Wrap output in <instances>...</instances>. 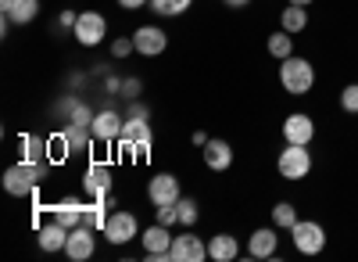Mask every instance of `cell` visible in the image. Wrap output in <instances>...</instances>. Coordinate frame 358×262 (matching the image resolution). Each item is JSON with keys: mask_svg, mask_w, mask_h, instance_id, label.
Instances as JSON below:
<instances>
[{"mask_svg": "<svg viewBox=\"0 0 358 262\" xmlns=\"http://www.w3.org/2000/svg\"><path fill=\"white\" fill-rule=\"evenodd\" d=\"M122 126H126L122 115H118L115 108H104V111L94 115V123H90V133H94V140H101V144H111V140L122 137Z\"/></svg>", "mask_w": 358, "mask_h": 262, "instance_id": "cell-7", "label": "cell"}, {"mask_svg": "<svg viewBox=\"0 0 358 262\" xmlns=\"http://www.w3.org/2000/svg\"><path fill=\"white\" fill-rule=\"evenodd\" d=\"M133 43H136V54H143V57H158V54H165L169 36H165V29H158V25H140V29H136V36H133Z\"/></svg>", "mask_w": 358, "mask_h": 262, "instance_id": "cell-12", "label": "cell"}, {"mask_svg": "<svg viewBox=\"0 0 358 262\" xmlns=\"http://www.w3.org/2000/svg\"><path fill=\"white\" fill-rule=\"evenodd\" d=\"M280 86L287 94H294V97L308 94L315 86V69H312L308 57H294V54L283 57V62H280Z\"/></svg>", "mask_w": 358, "mask_h": 262, "instance_id": "cell-2", "label": "cell"}, {"mask_svg": "<svg viewBox=\"0 0 358 262\" xmlns=\"http://www.w3.org/2000/svg\"><path fill=\"white\" fill-rule=\"evenodd\" d=\"M169 258H172V262H201V258H208V241H201L197 234L172 237Z\"/></svg>", "mask_w": 358, "mask_h": 262, "instance_id": "cell-11", "label": "cell"}, {"mask_svg": "<svg viewBox=\"0 0 358 262\" xmlns=\"http://www.w3.org/2000/svg\"><path fill=\"white\" fill-rule=\"evenodd\" d=\"M236 255H241V241H236L233 234H215L212 241H208V258L212 262H233Z\"/></svg>", "mask_w": 358, "mask_h": 262, "instance_id": "cell-18", "label": "cell"}, {"mask_svg": "<svg viewBox=\"0 0 358 262\" xmlns=\"http://www.w3.org/2000/svg\"><path fill=\"white\" fill-rule=\"evenodd\" d=\"M176 216H179V223H183V226H194L197 223V201L194 198H179L176 201Z\"/></svg>", "mask_w": 358, "mask_h": 262, "instance_id": "cell-27", "label": "cell"}, {"mask_svg": "<svg viewBox=\"0 0 358 262\" xmlns=\"http://www.w3.org/2000/svg\"><path fill=\"white\" fill-rule=\"evenodd\" d=\"M287 4H297V8H308L312 0H287Z\"/></svg>", "mask_w": 358, "mask_h": 262, "instance_id": "cell-37", "label": "cell"}, {"mask_svg": "<svg viewBox=\"0 0 358 262\" xmlns=\"http://www.w3.org/2000/svg\"><path fill=\"white\" fill-rule=\"evenodd\" d=\"M268 54H273V57H280V62L294 54V40H290V33H287V29H283V33H273V36H268Z\"/></svg>", "mask_w": 358, "mask_h": 262, "instance_id": "cell-25", "label": "cell"}, {"mask_svg": "<svg viewBox=\"0 0 358 262\" xmlns=\"http://www.w3.org/2000/svg\"><path fill=\"white\" fill-rule=\"evenodd\" d=\"M126 11H136V8H143V4H151V0H118Z\"/></svg>", "mask_w": 358, "mask_h": 262, "instance_id": "cell-34", "label": "cell"}, {"mask_svg": "<svg viewBox=\"0 0 358 262\" xmlns=\"http://www.w3.org/2000/svg\"><path fill=\"white\" fill-rule=\"evenodd\" d=\"M133 50H136V43H133V36H118V40L111 43V54H115V57H129Z\"/></svg>", "mask_w": 358, "mask_h": 262, "instance_id": "cell-31", "label": "cell"}, {"mask_svg": "<svg viewBox=\"0 0 358 262\" xmlns=\"http://www.w3.org/2000/svg\"><path fill=\"white\" fill-rule=\"evenodd\" d=\"M94 248H97V237H94V230H90L86 223H79V226H72V230H69L65 255H69L72 262H86L90 255H94Z\"/></svg>", "mask_w": 358, "mask_h": 262, "instance_id": "cell-10", "label": "cell"}, {"mask_svg": "<svg viewBox=\"0 0 358 262\" xmlns=\"http://www.w3.org/2000/svg\"><path fill=\"white\" fill-rule=\"evenodd\" d=\"M208 140H212V137H208V133H201V130H194V144H197V148H204V144Z\"/></svg>", "mask_w": 358, "mask_h": 262, "instance_id": "cell-35", "label": "cell"}, {"mask_svg": "<svg viewBox=\"0 0 358 262\" xmlns=\"http://www.w3.org/2000/svg\"><path fill=\"white\" fill-rule=\"evenodd\" d=\"M11 8V0H0V11H8Z\"/></svg>", "mask_w": 358, "mask_h": 262, "instance_id": "cell-38", "label": "cell"}, {"mask_svg": "<svg viewBox=\"0 0 358 262\" xmlns=\"http://www.w3.org/2000/svg\"><path fill=\"white\" fill-rule=\"evenodd\" d=\"M43 177H47V162H29V158H22V162H15V165L4 169V191H8L11 198H29V194L40 187Z\"/></svg>", "mask_w": 358, "mask_h": 262, "instance_id": "cell-1", "label": "cell"}, {"mask_svg": "<svg viewBox=\"0 0 358 262\" xmlns=\"http://www.w3.org/2000/svg\"><path fill=\"white\" fill-rule=\"evenodd\" d=\"M204 165L212 169V172H226L233 165V148L222 140V137H212L204 144Z\"/></svg>", "mask_w": 358, "mask_h": 262, "instance_id": "cell-16", "label": "cell"}, {"mask_svg": "<svg viewBox=\"0 0 358 262\" xmlns=\"http://www.w3.org/2000/svg\"><path fill=\"white\" fill-rule=\"evenodd\" d=\"M72 36H76L79 47H97V43H104V36H108V18H104L101 11H83V15L76 18Z\"/></svg>", "mask_w": 358, "mask_h": 262, "instance_id": "cell-5", "label": "cell"}, {"mask_svg": "<svg viewBox=\"0 0 358 262\" xmlns=\"http://www.w3.org/2000/svg\"><path fill=\"white\" fill-rule=\"evenodd\" d=\"M122 94H126V97H136V94H140V79H126V83H122Z\"/></svg>", "mask_w": 358, "mask_h": 262, "instance_id": "cell-33", "label": "cell"}, {"mask_svg": "<svg viewBox=\"0 0 358 262\" xmlns=\"http://www.w3.org/2000/svg\"><path fill=\"white\" fill-rule=\"evenodd\" d=\"M140 234V219L133 216V212H111L108 216V223H104V237L111 241V244H129L133 237Z\"/></svg>", "mask_w": 358, "mask_h": 262, "instance_id": "cell-6", "label": "cell"}, {"mask_svg": "<svg viewBox=\"0 0 358 262\" xmlns=\"http://www.w3.org/2000/svg\"><path fill=\"white\" fill-rule=\"evenodd\" d=\"M18 155L29 158V162H47L50 158V144L40 140V137H22L18 140Z\"/></svg>", "mask_w": 358, "mask_h": 262, "instance_id": "cell-20", "label": "cell"}, {"mask_svg": "<svg viewBox=\"0 0 358 262\" xmlns=\"http://www.w3.org/2000/svg\"><path fill=\"white\" fill-rule=\"evenodd\" d=\"M280 25L287 29V33H301V29H308V8H297V4H287V11L280 15Z\"/></svg>", "mask_w": 358, "mask_h": 262, "instance_id": "cell-23", "label": "cell"}, {"mask_svg": "<svg viewBox=\"0 0 358 262\" xmlns=\"http://www.w3.org/2000/svg\"><path fill=\"white\" fill-rule=\"evenodd\" d=\"M126 144L129 151H136V155H151V144H155V137H151V126H147V119H126V126H122V137H118Z\"/></svg>", "mask_w": 358, "mask_h": 262, "instance_id": "cell-9", "label": "cell"}, {"mask_svg": "<svg viewBox=\"0 0 358 262\" xmlns=\"http://www.w3.org/2000/svg\"><path fill=\"white\" fill-rule=\"evenodd\" d=\"M194 0H151V11L162 18H176V15H187Z\"/></svg>", "mask_w": 358, "mask_h": 262, "instance_id": "cell-24", "label": "cell"}, {"mask_svg": "<svg viewBox=\"0 0 358 262\" xmlns=\"http://www.w3.org/2000/svg\"><path fill=\"white\" fill-rule=\"evenodd\" d=\"M341 108L351 111V115L358 111V83H348L344 90H341Z\"/></svg>", "mask_w": 358, "mask_h": 262, "instance_id": "cell-28", "label": "cell"}, {"mask_svg": "<svg viewBox=\"0 0 358 262\" xmlns=\"http://www.w3.org/2000/svg\"><path fill=\"white\" fill-rule=\"evenodd\" d=\"M147 198H151V205H176L179 198H183V187H179V180L172 177V172H158V177L151 180V187H147Z\"/></svg>", "mask_w": 358, "mask_h": 262, "instance_id": "cell-8", "label": "cell"}, {"mask_svg": "<svg viewBox=\"0 0 358 262\" xmlns=\"http://www.w3.org/2000/svg\"><path fill=\"white\" fill-rule=\"evenodd\" d=\"M273 223H276L280 230H290V226L297 223V209L290 205V201H276V205H273Z\"/></svg>", "mask_w": 358, "mask_h": 262, "instance_id": "cell-26", "label": "cell"}, {"mask_svg": "<svg viewBox=\"0 0 358 262\" xmlns=\"http://www.w3.org/2000/svg\"><path fill=\"white\" fill-rule=\"evenodd\" d=\"M4 15H8V22L29 25V22L40 15V0H11V8H8Z\"/></svg>", "mask_w": 358, "mask_h": 262, "instance_id": "cell-21", "label": "cell"}, {"mask_svg": "<svg viewBox=\"0 0 358 262\" xmlns=\"http://www.w3.org/2000/svg\"><path fill=\"white\" fill-rule=\"evenodd\" d=\"M276 169H280V177L297 184V180H305L308 172H312V155H308V144H287V148L280 151L276 158Z\"/></svg>", "mask_w": 358, "mask_h": 262, "instance_id": "cell-3", "label": "cell"}, {"mask_svg": "<svg viewBox=\"0 0 358 262\" xmlns=\"http://www.w3.org/2000/svg\"><path fill=\"white\" fill-rule=\"evenodd\" d=\"M90 123H94V111H90L86 104H72V126L90 130Z\"/></svg>", "mask_w": 358, "mask_h": 262, "instance_id": "cell-30", "label": "cell"}, {"mask_svg": "<svg viewBox=\"0 0 358 262\" xmlns=\"http://www.w3.org/2000/svg\"><path fill=\"white\" fill-rule=\"evenodd\" d=\"M276 244H280L276 230L273 226H262V230H255L251 241H248V255L251 258H273L276 255Z\"/></svg>", "mask_w": 358, "mask_h": 262, "instance_id": "cell-17", "label": "cell"}, {"mask_svg": "<svg viewBox=\"0 0 358 262\" xmlns=\"http://www.w3.org/2000/svg\"><path fill=\"white\" fill-rule=\"evenodd\" d=\"M65 140H69L72 151H83V148H86V130H83V126H69V130H65Z\"/></svg>", "mask_w": 358, "mask_h": 262, "instance_id": "cell-29", "label": "cell"}, {"mask_svg": "<svg viewBox=\"0 0 358 262\" xmlns=\"http://www.w3.org/2000/svg\"><path fill=\"white\" fill-rule=\"evenodd\" d=\"M65 244H69V226L65 223L50 219L47 226H40V248L43 251H65Z\"/></svg>", "mask_w": 358, "mask_h": 262, "instance_id": "cell-19", "label": "cell"}, {"mask_svg": "<svg viewBox=\"0 0 358 262\" xmlns=\"http://www.w3.org/2000/svg\"><path fill=\"white\" fill-rule=\"evenodd\" d=\"M229 8H244V4H251V0H226Z\"/></svg>", "mask_w": 358, "mask_h": 262, "instance_id": "cell-36", "label": "cell"}, {"mask_svg": "<svg viewBox=\"0 0 358 262\" xmlns=\"http://www.w3.org/2000/svg\"><path fill=\"white\" fill-rule=\"evenodd\" d=\"M83 191L90 198H108V191H111V169L104 162H94L83 172Z\"/></svg>", "mask_w": 358, "mask_h": 262, "instance_id": "cell-14", "label": "cell"}, {"mask_svg": "<svg viewBox=\"0 0 358 262\" xmlns=\"http://www.w3.org/2000/svg\"><path fill=\"white\" fill-rule=\"evenodd\" d=\"M147 104H136V101H129V119H147Z\"/></svg>", "mask_w": 358, "mask_h": 262, "instance_id": "cell-32", "label": "cell"}, {"mask_svg": "<svg viewBox=\"0 0 358 262\" xmlns=\"http://www.w3.org/2000/svg\"><path fill=\"white\" fill-rule=\"evenodd\" d=\"M54 219H57V223H65V226L72 230V226H79V223H83V205H79L76 198L57 201V205H54Z\"/></svg>", "mask_w": 358, "mask_h": 262, "instance_id": "cell-22", "label": "cell"}, {"mask_svg": "<svg viewBox=\"0 0 358 262\" xmlns=\"http://www.w3.org/2000/svg\"><path fill=\"white\" fill-rule=\"evenodd\" d=\"M140 244L147 255H169L172 248V234H169V226L165 223H155V226H147L140 230Z\"/></svg>", "mask_w": 358, "mask_h": 262, "instance_id": "cell-15", "label": "cell"}, {"mask_svg": "<svg viewBox=\"0 0 358 262\" xmlns=\"http://www.w3.org/2000/svg\"><path fill=\"white\" fill-rule=\"evenodd\" d=\"M290 241L301 255H319L326 248V230L315 223V219H297L290 226Z\"/></svg>", "mask_w": 358, "mask_h": 262, "instance_id": "cell-4", "label": "cell"}, {"mask_svg": "<svg viewBox=\"0 0 358 262\" xmlns=\"http://www.w3.org/2000/svg\"><path fill=\"white\" fill-rule=\"evenodd\" d=\"M283 140L287 144H312V137H315V123H312V115H305V111H294V115H287L283 119Z\"/></svg>", "mask_w": 358, "mask_h": 262, "instance_id": "cell-13", "label": "cell"}]
</instances>
